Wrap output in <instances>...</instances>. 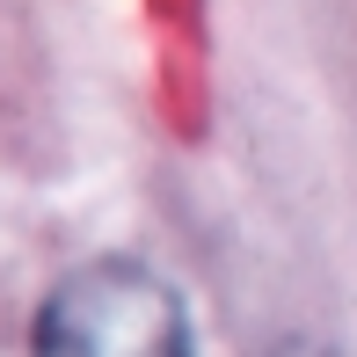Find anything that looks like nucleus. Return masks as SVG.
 <instances>
[{
    "label": "nucleus",
    "instance_id": "obj_1",
    "mask_svg": "<svg viewBox=\"0 0 357 357\" xmlns=\"http://www.w3.org/2000/svg\"><path fill=\"white\" fill-rule=\"evenodd\" d=\"M37 357H197L175 284L146 263H80L37 314Z\"/></svg>",
    "mask_w": 357,
    "mask_h": 357
}]
</instances>
